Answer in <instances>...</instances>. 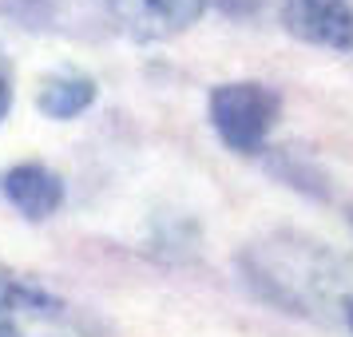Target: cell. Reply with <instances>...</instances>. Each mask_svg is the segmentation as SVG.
<instances>
[{"label": "cell", "instance_id": "1", "mask_svg": "<svg viewBox=\"0 0 353 337\" xmlns=\"http://www.w3.org/2000/svg\"><path fill=\"white\" fill-rule=\"evenodd\" d=\"M274 119H278V96L266 83L239 80L210 92V123L219 139L234 151H254L270 135Z\"/></svg>", "mask_w": 353, "mask_h": 337}, {"label": "cell", "instance_id": "2", "mask_svg": "<svg viewBox=\"0 0 353 337\" xmlns=\"http://www.w3.org/2000/svg\"><path fill=\"white\" fill-rule=\"evenodd\" d=\"M282 24L294 36L321 44V48H353V8L345 0H286Z\"/></svg>", "mask_w": 353, "mask_h": 337}, {"label": "cell", "instance_id": "3", "mask_svg": "<svg viewBox=\"0 0 353 337\" xmlns=\"http://www.w3.org/2000/svg\"><path fill=\"white\" fill-rule=\"evenodd\" d=\"M0 191L24 218H48L64 203V183L40 163H17L0 175Z\"/></svg>", "mask_w": 353, "mask_h": 337}, {"label": "cell", "instance_id": "4", "mask_svg": "<svg viewBox=\"0 0 353 337\" xmlns=\"http://www.w3.org/2000/svg\"><path fill=\"white\" fill-rule=\"evenodd\" d=\"M96 99V83L80 76V72H60V76H48L36 92V108L52 119H72L92 108Z\"/></svg>", "mask_w": 353, "mask_h": 337}, {"label": "cell", "instance_id": "5", "mask_svg": "<svg viewBox=\"0 0 353 337\" xmlns=\"http://www.w3.org/2000/svg\"><path fill=\"white\" fill-rule=\"evenodd\" d=\"M207 0H143L139 4V36H171L191 28L203 17Z\"/></svg>", "mask_w": 353, "mask_h": 337}, {"label": "cell", "instance_id": "6", "mask_svg": "<svg viewBox=\"0 0 353 337\" xmlns=\"http://www.w3.org/2000/svg\"><path fill=\"white\" fill-rule=\"evenodd\" d=\"M17 314H44V318H56L60 314V302H52L48 294H36V289L20 286L12 278H0V321L17 325Z\"/></svg>", "mask_w": 353, "mask_h": 337}, {"label": "cell", "instance_id": "7", "mask_svg": "<svg viewBox=\"0 0 353 337\" xmlns=\"http://www.w3.org/2000/svg\"><path fill=\"white\" fill-rule=\"evenodd\" d=\"M8 108H12V88H8V80L0 76V119L8 115Z\"/></svg>", "mask_w": 353, "mask_h": 337}, {"label": "cell", "instance_id": "8", "mask_svg": "<svg viewBox=\"0 0 353 337\" xmlns=\"http://www.w3.org/2000/svg\"><path fill=\"white\" fill-rule=\"evenodd\" d=\"M0 337H20L17 325H8V321H0Z\"/></svg>", "mask_w": 353, "mask_h": 337}, {"label": "cell", "instance_id": "9", "mask_svg": "<svg viewBox=\"0 0 353 337\" xmlns=\"http://www.w3.org/2000/svg\"><path fill=\"white\" fill-rule=\"evenodd\" d=\"M345 325L353 329V298H345Z\"/></svg>", "mask_w": 353, "mask_h": 337}, {"label": "cell", "instance_id": "10", "mask_svg": "<svg viewBox=\"0 0 353 337\" xmlns=\"http://www.w3.org/2000/svg\"><path fill=\"white\" fill-rule=\"evenodd\" d=\"M350 223H353V207H350Z\"/></svg>", "mask_w": 353, "mask_h": 337}]
</instances>
